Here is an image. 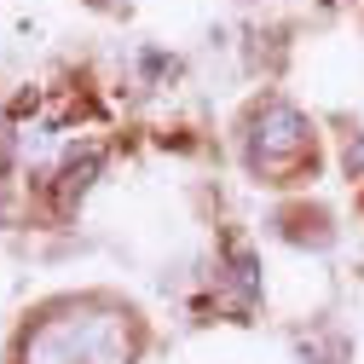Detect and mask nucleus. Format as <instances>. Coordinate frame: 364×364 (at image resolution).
<instances>
[{"label":"nucleus","instance_id":"f257e3e1","mask_svg":"<svg viewBox=\"0 0 364 364\" xmlns=\"http://www.w3.org/2000/svg\"><path fill=\"white\" fill-rule=\"evenodd\" d=\"M133 336L127 312H93V306H70L53 312L23 336V364H133Z\"/></svg>","mask_w":364,"mask_h":364},{"label":"nucleus","instance_id":"f03ea898","mask_svg":"<svg viewBox=\"0 0 364 364\" xmlns=\"http://www.w3.org/2000/svg\"><path fill=\"white\" fill-rule=\"evenodd\" d=\"M301 156H312V127H306V116H301L295 105H284V99L260 105V116H255V139H249V162H255V173L284 179V173H295Z\"/></svg>","mask_w":364,"mask_h":364},{"label":"nucleus","instance_id":"7ed1b4c3","mask_svg":"<svg viewBox=\"0 0 364 364\" xmlns=\"http://www.w3.org/2000/svg\"><path fill=\"white\" fill-rule=\"evenodd\" d=\"M99 168H105V151H99V145H87L81 156H70V162L58 168V208H75V203L87 197V186L99 179Z\"/></svg>","mask_w":364,"mask_h":364},{"label":"nucleus","instance_id":"20e7f679","mask_svg":"<svg viewBox=\"0 0 364 364\" xmlns=\"http://www.w3.org/2000/svg\"><path fill=\"white\" fill-rule=\"evenodd\" d=\"M347 168H353V173L364 168V145H358V151H347Z\"/></svg>","mask_w":364,"mask_h":364},{"label":"nucleus","instance_id":"39448f33","mask_svg":"<svg viewBox=\"0 0 364 364\" xmlns=\"http://www.w3.org/2000/svg\"><path fill=\"white\" fill-rule=\"evenodd\" d=\"M99 6H105V0H99Z\"/></svg>","mask_w":364,"mask_h":364}]
</instances>
